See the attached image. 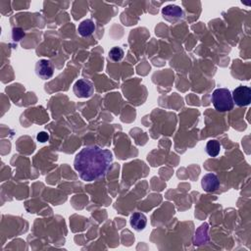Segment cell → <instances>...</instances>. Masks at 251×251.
Returning a JSON list of instances; mask_svg holds the SVG:
<instances>
[{"label":"cell","mask_w":251,"mask_h":251,"mask_svg":"<svg viewBox=\"0 0 251 251\" xmlns=\"http://www.w3.org/2000/svg\"><path fill=\"white\" fill-rule=\"evenodd\" d=\"M221 151V144L216 139H210L206 144V152L211 157H217Z\"/></svg>","instance_id":"10"},{"label":"cell","mask_w":251,"mask_h":251,"mask_svg":"<svg viewBox=\"0 0 251 251\" xmlns=\"http://www.w3.org/2000/svg\"><path fill=\"white\" fill-rule=\"evenodd\" d=\"M124 55H125L124 50L119 46H115L111 48L108 53L109 59L113 62H120L124 58Z\"/></svg>","instance_id":"11"},{"label":"cell","mask_w":251,"mask_h":251,"mask_svg":"<svg viewBox=\"0 0 251 251\" xmlns=\"http://www.w3.org/2000/svg\"><path fill=\"white\" fill-rule=\"evenodd\" d=\"M36 74L42 80H49L54 74V67L47 59H42L36 64Z\"/></svg>","instance_id":"5"},{"label":"cell","mask_w":251,"mask_h":251,"mask_svg":"<svg viewBox=\"0 0 251 251\" xmlns=\"http://www.w3.org/2000/svg\"><path fill=\"white\" fill-rule=\"evenodd\" d=\"M37 139L40 142H46L49 139V135L46 132H41L37 136Z\"/></svg>","instance_id":"12"},{"label":"cell","mask_w":251,"mask_h":251,"mask_svg":"<svg viewBox=\"0 0 251 251\" xmlns=\"http://www.w3.org/2000/svg\"><path fill=\"white\" fill-rule=\"evenodd\" d=\"M95 31V24L92 20H84L78 27V33L83 38H88L91 36Z\"/></svg>","instance_id":"9"},{"label":"cell","mask_w":251,"mask_h":251,"mask_svg":"<svg viewBox=\"0 0 251 251\" xmlns=\"http://www.w3.org/2000/svg\"><path fill=\"white\" fill-rule=\"evenodd\" d=\"M233 103L239 107H244L251 102V90L246 86H239L231 93Z\"/></svg>","instance_id":"3"},{"label":"cell","mask_w":251,"mask_h":251,"mask_svg":"<svg viewBox=\"0 0 251 251\" xmlns=\"http://www.w3.org/2000/svg\"><path fill=\"white\" fill-rule=\"evenodd\" d=\"M73 91L78 98H89L93 94L94 87L91 81L80 79L75 83Z\"/></svg>","instance_id":"4"},{"label":"cell","mask_w":251,"mask_h":251,"mask_svg":"<svg viewBox=\"0 0 251 251\" xmlns=\"http://www.w3.org/2000/svg\"><path fill=\"white\" fill-rule=\"evenodd\" d=\"M162 16L167 22L174 24L183 17V11L180 6L172 4L162 9Z\"/></svg>","instance_id":"6"},{"label":"cell","mask_w":251,"mask_h":251,"mask_svg":"<svg viewBox=\"0 0 251 251\" xmlns=\"http://www.w3.org/2000/svg\"><path fill=\"white\" fill-rule=\"evenodd\" d=\"M201 187L206 192H214L220 187V181L217 175L206 174L201 180Z\"/></svg>","instance_id":"7"},{"label":"cell","mask_w":251,"mask_h":251,"mask_svg":"<svg viewBox=\"0 0 251 251\" xmlns=\"http://www.w3.org/2000/svg\"><path fill=\"white\" fill-rule=\"evenodd\" d=\"M130 223L132 228L137 231H141L145 228L147 224V218L144 214L137 212L131 216Z\"/></svg>","instance_id":"8"},{"label":"cell","mask_w":251,"mask_h":251,"mask_svg":"<svg viewBox=\"0 0 251 251\" xmlns=\"http://www.w3.org/2000/svg\"><path fill=\"white\" fill-rule=\"evenodd\" d=\"M113 163V154L109 149L96 145L83 148L75 157L74 168L85 182H94L103 178Z\"/></svg>","instance_id":"1"},{"label":"cell","mask_w":251,"mask_h":251,"mask_svg":"<svg viewBox=\"0 0 251 251\" xmlns=\"http://www.w3.org/2000/svg\"><path fill=\"white\" fill-rule=\"evenodd\" d=\"M211 101L215 109L219 112H228L233 108L231 92L228 89H217L213 91Z\"/></svg>","instance_id":"2"}]
</instances>
